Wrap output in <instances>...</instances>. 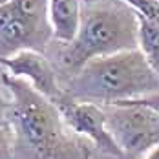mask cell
<instances>
[{
    "label": "cell",
    "mask_w": 159,
    "mask_h": 159,
    "mask_svg": "<svg viewBox=\"0 0 159 159\" xmlns=\"http://www.w3.org/2000/svg\"><path fill=\"white\" fill-rule=\"evenodd\" d=\"M2 84L11 93V125L16 148L26 159H90L86 144L70 135L59 108L30 82L2 73Z\"/></svg>",
    "instance_id": "6da1fadb"
},
{
    "label": "cell",
    "mask_w": 159,
    "mask_h": 159,
    "mask_svg": "<svg viewBox=\"0 0 159 159\" xmlns=\"http://www.w3.org/2000/svg\"><path fill=\"white\" fill-rule=\"evenodd\" d=\"M139 48V16L123 0L82 4L77 37L64 44L59 64L70 75L97 57H108Z\"/></svg>",
    "instance_id": "7a4b0ae2"
},
{
    "label": "cell",
    "mask_w": 159,
    "mask_h": 159,
    "mask_svg": "<svg viewBox=\"0 0 159 159\" xmlns=\"http://www.w3.org/2000/svg\"><path fill=\"white\" fill-rule=\"evenodd\" d=\"M64 92L77 101L115 104L159 95V75L137 48L92 59L68 80Z\"/></svg>",
    "instance_id": "3957f363"
},
{
    "label": "cell",
    "mask_w": 159,
    "mask_h": 159,
    "mask_svg": "<svg viewBox=\"0 0 159 159\" xmlns=\"http://www.w3.org/2000/svg\"><path fill=\"white\" fill-rule=\"evenodd\" d=\"M106 126L123 159H144L159 146V111L137 101L102 104Z\"/></svg>",
    "instance_id": "277c9868"
},
{
    "label": "cell",
    "mask_w": 159,
    "mask_h": 159,
    "mask_svg": "<svg viewBox=\"0 0 159 159\" xmlns=\"http://www.w3.org/2000/svg\"><path fill=\"white\" fill-rule=\"evenodd\" d=\"M55 106L59 108L66 126L75 135H84L95 144L99 152L111 156L115 159H123V152L113 141L111 134L106 126V113L102 106L95 102L77 101L64 92L62 97L55 101Z\"/></svg>",
    "instance_id": "5b68a950"
},
{
    "label": "cell",
    "mask_w": 159,
    "mask_h": 159,
    "mask_svg": "<svg viewBox=\"0 0 159 159\" xmlns=\"http://www.w3.org/2000/svg\"><path fill=\"white\" fill-rule=\"evenodd\" d=\"M53 39L51 26H40L22 15L13 2L0 4V59L13 57L24 49L44 53Z\"/></svg>",
    "instance_id": "8992f818"
},
{
    "label": "cell",
    "mask_w": 159,
    "mask_h": 159,
    "mask_svg": "<svg viewBox=\"0 0 159 159\" xmlns=\"http://www.w3.org/2000/svg\"><path fill=\"white\" fill-rule=\"evenodd\" d=\"M0 66H4L7 70V73H11L13 77H18V79L24 80L28 79L30 84L39 93L46 95L53 102L59 97L64 95V90L57 82L55 68L40 51L24 49L13 57L0 59Z\"/></svg>",
    "instance_id": "52a82bcc"
},
{
    "label": "cell",
    "mask_w": 159,
    "mask_h": 159,
    "mask_svg": "<svg viewBox=\"0 0 159 159\" xmlns=\"http://www.w3.org/2000/svg\"><path fill=\"white\" fill-rule=\"evenodd\" d=\"M82 0H49V24L53 39L70 44L80 28Z\"/></svg>",
    "instance_id": "ba28073f"
},
{
    "label": "cell",
    "mask_w": 159,
    "mask_h": 159,
    "mask_svg": "<svg viewBox=\"0 0 159 159\" xmlns=\"http://www.w3.org/2000/svg\"><path fill=\"white\" fill-rule=\"evenodd\" d=\"M139 16V15H137ZM139 49L159 75V24L139 16Z\"/></svg>",
    "instance_id": "9c48e42d"
},
{
    "label": "cell",
    "mask_w": 159,
    "mask_h": 159,
    "mask_svg": "<svg viewBox=\"0 0 159 159\" xmlns=\"http://www.w3.org/2000/svg\"><path fill=\"white\" fill-rule=\"evenodd\" d=\"M16 9L40 26L49 24V0H9Z\"/></svg>",
    "instance_id": "30bf717a"
},
{
    "label": "cell",
    "mask_w": 159,
    "mask_h": 159,
    "mask_svg": "<svg viewBox=\"0 0 159 159\" xmlns=\"http://www.w3.org/2000/svg\"><path fill=\"white\" fill-rule=\"evenodd\" d=\"M141 18L159 24V0H123Z\"/></svg>",
    "instance_id": "8fae6325"
},
{
    "label": "cell",
    "mask_w": 159,
    "mask_h": 159,
    "mask_svg": "<svg viewBox=\"0 0 159 159\" xmlns=\"http://www.w3.org/2000/svg\"><path fill=\"white\" fill-rule=\"evenodd\" d=\"M16 132L13 125L0 128V159H15Z\"/></svg>",
    "instance_id": "7c38bea8"
},
{
    "label": "cell",
    "mask_w": 159,
    "mask_h": 159,
    "mask_svg": "<svg viewBox=\"0 0 159 159\" xmlns=\"http://www.w3.org/2000/svg\"><path fill=\"white\" fill-rule=\"evenodd\" d=\"M9 117H11V99L6 97L4 88L0 86V128L11 125Z\"/></svg>",
    "instance_id": "4fadbf2b"
},
{
    "label": "cell",
    "mask_w": 159,
    "mask_h": 159,
    "mask_svg": "<svg viewBox=\"0 0 159 159\" xmlns=\"http://www.w3.org/2000/svg\"><path fill=\"white\" fill-rule=\"evenodd\" d=\"M137 102H141L144 106H150L156 111H159V95H150V97H143V99H134Z\"/></svg>",
    "instance_id": "5bb4252c"
},
{
    "label": "cell",
    "mask_w": 159,
    "mask_h": 159,
    "mask_svg": "<svg viewBox=\"0 0 159 159\" xmlns=\"http://www.w3.org/2000/svg\"><path fill=\"white\" fill-rule=\"evenodd\" d=\"M144 159H159V146H156L154 150H150L148 156H146Z\"/></svg>",
    "instance_id": "9a60e30c"
},
{
    "label": "cell",
    "mask_w": 159,
    "mask_h": 159,
    "mask_svg": "<svg viewBox=\"0 0 159 159\" xmlns=\"http://www.w3.org/2000/svg\"><path fill=\"white\" fill-rule=\"evenodd\" d=\"M93 2H110V0H82V4H93Z\"/></svg>",
    "instance_id": "2e32d148"
},
{
    "label": "cell",
    "mask_w": 159,
    "mask_h": 159,
    "mask_svg": "<svg viewBox=\"0 0 159 159\" xmlns=\"http://www.w3.org/2000/svg\"><path fill=\"white\" fill-rule=\"evenodd\" d=\"M4 2H7V0H0V4H4Z\"/></svg>",
    "instance_id": "e0dca14e"
}]
</instances>
